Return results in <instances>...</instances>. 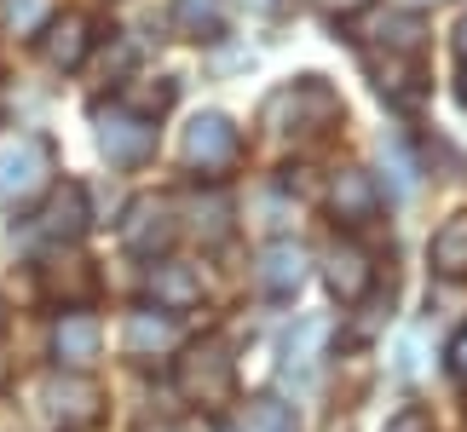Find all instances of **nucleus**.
Returning a JSON list of instances; mask_svg holds the SVG:
<instances>
[{
	"label": "nucleus",
	"mask_w": 467,
	"mask_h": 432,
	"mask_svg": "<svg viewBox=\"0 0 467 432\" xmlns=\"http://www.w3.org/2000/svg\"><path fill=\"white\" fill-rule=\"evenodd\" d=\"M52 173H58V150H52L47 133L29 128H0V208H29L52 190Z\"/></svg>",
	"instance_id": "obj_1"
},
{
	"label": "nucleus",
	"mask_w": 467,
	"mask_h": 432,
	"mask_svg": "<svg viewBox=\"0 0 467 432\" xmlns=\"http://www.w3.org/2000/svg\"><path fill=\"white\" fill-rule=\"evenodd\" d=\"M179 392L196 404V409H220L231 404V392H237V364H231L225 340H196V346L179 357Z\"/></svg>",
	"instance_id": "obj_2"
},
{
	"label": "nucleus",
	"mask_w": 467,
	"mask_h": 432,
	"mask_svg": "<svg viewBox=\"0 0 467 432\" xmlns=\"http://www.w3.org/2000/svg\"><path fill=\"white\" fill-rule=\"evenodd\" d=\"M93 121H99V144H104V156L116 161V168H139L150 150H156V121L150 116H139V110H128V104H99L93 110Z\"/></svg>",
	"instance_id": "obj_3"
},
{
	"label": "nucleus",
	"mask_w": 467,
	"mask_h": 432,
	"mask_svg": "<svg viewBox=\"0 0 467 432\" xmlns=\"http://www.w3.org/2000/svg\"><path fill=\"white\" fill-rule=\"evenodd\" d=\"M179 156H185V168H191V173L220 179L231 161H237V128H231L220 110L196 116L191 128H185V144H179Z\"/></svg>",
	"instance_id": "obj_4"
},
{
	"label": "nucleus",
	"mask_w": 467,
	"mask_h": 432,
	"mask_svg": "<svg viewBox=\"0 0 467 432\" xmlns=\"http://www.w3.org/2000/svg\"><path fill=\"white\" fill-rule=\"evenodd\" d=\"M99 346H104V329H99L93 312H81V305H69V312L52 323V357H58V369L87 375L99 364Z\"/></svg>",
	"instance_id": "obj_5"
},
{
	"label": "nucleus",
	"mask_w": 467,
	"mask_h": 432,
	"mask_svg": "<svg viewBox=\"0 0 467 432\" xmlns=\"http://www.w3.org/2000/svg\"><path fill=\"white\" fill-rule=\"evenodd\" d=\"M173 237H179V220H173V208L161 202V196H145V202H133V208H128V220H121V242H128L139 260L168 254Z\"/></svg>",
	"instance_id": "obj_6"
},
{
	"label": "nucleus",
	"mask_w": 467,
	"mask_h": 432,
	"mask_svg": "<svg viewBox=\"0 0 467 432\" xmlns=\"http://www.w3.org/2000/svg\"><path fill=\"white\" fill-rule=\"evenodd\" d=\"M87 231V190L81 185H52L47 190V208L29 220V237L41 242H76Z\"/></svg>",
	"instance_id": "obj_7"
},
{
	"label": "nucleus",
	"mask_w": 467,
	"mask_h": 432,
	"mask_svg": "<svg viewBox=\"0 0 467 432\" xmlns=\"http://www.w3.org/2000/svg\"><path fill=\"white\" fill-rule=\"evenodd\" d=\"M254 283H260L265 300H295L300 288H306V248H300V242H272V248H260Z\"/></svg>",
	"instance_id": "obj_8"
},
{
	"label": "nucleus",
	"mask_w": 467,
	"mask_h": 432,
	"mask_svg": "<svg viewBox=\"0 0 467 432\" xmlns=\"http://www.w3.org/2000/svg\"><path fill=\"white\" fill-rule=\"evenodd\" d=\"M323 283H329V294L340 300V305H358L375 288V265H369V254L358 248L352 237H340L335 248H329V265H323Z\"/></svg>",
	"instance_id": "obj_9"
},
{
	"label": "nucleus",
	"mask_w": 467,
	"mask_h": 432,
	"mask_svg": "<svg viewBox=\"0 0 467 432\" xmlns=\"http://www.w3.org/2000/svg\"><path fill=\"white\" fill-rule=\"evenodd\" d=\"M173 340H179V312H168V305H139V312H128V329H121V352L128 357L173 352Z\"/></svg>",
	"instance_id": "obj_10"
},
{
	"label": "nucleus",
	"mask_w": 467,
	"mask_h": 432,
	"mask_svg": "<svg viewBox=\"0 0 467 432\" xmlns=\"http://www.w3.org/2000/svg\"><path fill=\"white\" fill-rule=\"evenodd\" d=\"M41 52H47L52 69H81L87 52H93V24L81 12H64V17L52 12L47 29H41Z\"/></svg>",
	"instance_id": "obj_11"
},
{
	"label": "nucleus",
	"mask_w": 467,
	"mask_h": 432,
	"mask_svg": "<svg viewBox=\"0 0 467 432\" xmlns=\"http://www.w3.org/2000/svg\"><path fill=\"white\" fill-rule=\"evenodd\" d=\"M329 208L340 213V225H369L375 220V185H369V173H358V168H340L335 173V185H329Z\"/></svg>",
	"instance_id": "obj_12"
},
{
	"label": "nucleus",
	"mask_w": 467,
	"mask_h": 432,
	"mask_svg": "<svg viewBox=\"0 0 467 432\" xmlns=\"http://www.w3.org/2000/svg\"><path fill=\"white\" fill-rule=\"evenodd\" d=\"M427 260H433L439 277H467V213H456L444 231H433V242H427Z\"/></svg>",
	"instance_id": "obj_13"
},
{
	"label": "nucleus",
	"mask_w": 467,
	"mask_h": 432,
	"mask_svg": "<svg viewBox=\"0 0 467 432\" xmlns=\"http://www.w3.org/2000/svg\"><path fill=\"white\" fill-rule=\"evenodd\" d=\"M150 300L168 305V312H185V305L202 300V283H196L185 265H156L150 272Z\"/></svg>",
	"instance_id": "obj_14"
},
{
	"label": "nucleus",
	"mask_w": 467,
	"mask_h": 432,
	"mask_svg": "<svg viewBox=\"0 0 467 432\" xmlns=\"http://www.w3.org/2000/svg\"><path fill=\"white\" fill-rule=\"evenodd\" d=\"M58 12V0H0V35H17V41H35L47 29V17Z\"/></svg>",
	"instance_id": "obj_15"
},
{
	"label": "nucleus",
	"mask_w": 467,
	"mask_h": 432,
	"mask_svg": "<svg viewBox=\"0 0 467 432\" xmlns=\"http://www.w3.org/2000/svg\"><path fill=\"white\" fill-rule=\"evenodd\" d=\"M225 24V6L220 0H173V29L191 35V41H213Z\"/></svg>",
	"instance_id": "obj_16"
},
{
	"label": "nucleus",
	"mask_w": 467,
	"mask_h": 432,
	"mask_svg": "<svg viewBox=\"0 0 467 432\" xmlns=\"http://www.w3.org/2000/svg\"><path fill=\"white\" fill-rule=\"evenodd\" d=\"M237 432H300V421L283 398H248L237 416Z\"/></svg>",
	"instance_id": "obj_17"
},
{
	"label": "nucleus",
	"mask_w": 467,
	"mask_h": 432,
	"mask_svg": "<svg viewBox=\"0 0 467 432\" xmlns=\"http://www.w3.org/2000/svg\"><path fill=\"white\" fill-rule=\"evenodd\" d=\"M47 404H52V416H58L64 427H81V421H93V386H47Z\"/></svg>",
	"instance_id": "obj_18"
},
{
	"label": "nucleus",
	"mask_w": 467,
	"mask_h": 432,
	"mask_svg": "<svg viewBox=\"0 0 467 432\" xmlns=\"http://www.w3.org/2000/svg\"><path fill=\"white\" fill-rule=\"evenodd\" d=\"M387 432H433V416H427V409H399V416L387 421Z\"/></svg>",
	"instance_id": "obj_19"
},
{
	"label": "nucleus",
	"mask_w": 467,
	"mask_h": 432,
	"mask_svg": "<svg viewBox=\"0 0 467 432\" xmlns=\"http://www.w3.org/2000/svg\"><path fill=\"white\" fill-rule=\"evenodd\" d=\"M451 369H456V381L467 386V329L456 334V346H451Z\"/></svg>",
	"instance_id": "obj_20"
},
{
	"label": "nucleus",
	"mask_w": 467,
	"mask_h": 432,
	"mask_svg": "<svg viewBox=\"0 0 467 432\" xmlns=\"http://www.w3.org/2000/svg\"><path fill=\"white\" fill-rule=\"evenodd\" d=\"M456 58L467 64V17H462V24H456Z\"/></svg>",
	"instance_id": "obj_21"
},
{
	"label": "nucleus",
	"mask_w": 467,
	"mask_h": 432,
	"mask_svg": "<svg viewBox=\"0 0 467 432\" xmlns=\"http://www.w3.org/2000/svg\"><path fill=\"white\" fill-rule=\"evenodd\" d=\"M150 432H179V427H150Z\"/></svg>",
	"instance_id": "obj_22"
},
{
	"label": "nucleus",
	"mask_w": 467,
	"mask_h": 432,
	"mask_svg": "<svg viewBox=\"0 0 467 432\" xmlns=\"http://www.w3.org/2000/svg\"><path fill=\"white\" fill-rule=\"evenodd\" d=\"M0 329H6V305H0Z\"/></svg>",
	"instance_id": "obj_23"
},
{
	"label": "nucleus",
	"mask_w": 467,
	"mask_h": 432,
	"mask_svg": "<svg viewBox=\"0 0 467 432\" xmlns=\"http://www.w3.org/2000/svg\"><path fill=\"white\" fill-rule=\"evenodd\" d=\"M462 104H467V81H462Z\"/></svg>",
	"instance_id": "obj_24"
}]
</instances>
